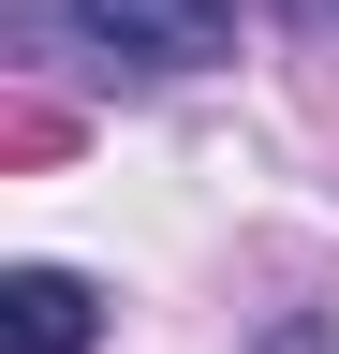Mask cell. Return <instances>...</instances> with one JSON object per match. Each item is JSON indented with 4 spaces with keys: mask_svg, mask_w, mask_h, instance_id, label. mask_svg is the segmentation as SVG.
<instances>
[{
    "mask_svg": "<svg viewBox=\"0 0 339 354\" xmlns=\"http://www.w3.org/2000/svg\"><path fill=\"white\" fill-rule=\"evenodd\" d=\"M295 15H310V30H339V0H295Z\"/></svg>",
    "mask_w": 339,
    "mask_h": 354,
    "instance_id": "cell-3",
    "label": "cell"
},
{
    "mask_svg": "<svg viewBox=\"0 0 339 354\" xmlns=\"http://www.w3.org/2000/svg\"><path fill=\"white\" fill-rule=\"evenodd\" d=\"M89 44H118V59H148V74H206V59H236V0H59Z\"/></svg>",
    "mask_w": 339,
    "mask_h": 354,
    "instance_id": "cell-1",
    "label": "cell"
},
{
    "mask_svg": "<svg viewBox=\"0 0 339 354\" xmlns=\"http://www.w3.org/2000/svg\"><path fill=\"white\" fill-rule=\"evenodd\" d=\"M89 339H104V295L74 266H15L0 281V354H89Z\"/></svg>",
    "mask_w": 339,
    "mask_h": 354,
    "instance_id": "cell-2",
    "label": "cell"
}]
</instances>
